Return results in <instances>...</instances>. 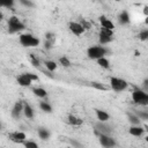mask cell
<instances>
[{"instance_id": "cell-19", "label": "cell", "mask_w": 148, "mask_h": 148, "mask_svg": "<svg viewBox=\"0 0 148 148\" xmlns=\"http://www.w3.org/2000/svg\"><path fill=\"white\" fill-rule=\"evenodd\" d=\"M130 21H131V18H130V14H128L127 10H123V12L118 15V22H119L120 24H128Z\"/></svg>"}, {"instance_id": "cell-31", "label": "cell", "mask_w": 148, "mask_h": 148, "mask_svg": "<svg viewBox=\"0 0 148 148\" xmlns=\"http://www.w3.org/2000/svg\"><path fill=\"white\" fill-rule=\"evenodd\" d=\"M54 44V40H50V39H45V43H44V47L46 50H51L52 46Z\"/></svg>"}, {"instance_id": "cell-10", "label": "cell", "mask_w": 148, "mask_h": 148, "mask_svg": "<svg viewBox=\"0 0 148 148\" xmlns=\"http://www.w3.org/2000/svg\"><path fill=\"white\" fill-rule=\"evenodd\" d=\"M8 138L13 141V142H16V143H23L24 140H27V135L24 132H21V131H16V132H13L8 135Z\"/></svg>"}, {"instance_id": "cell-14", "label": "cell", "mask_w": 148, "mask_h": 148, "mask_svg": "<svg viewBox=\"0 0 148 148\" xmlns=\"http://www.w3.org/2000/svg\"><path fill=\"white\" fill-rule=\"evenodd\" d=\"M16 81H17V83H18L21 87H30L31 83H32V81L27 76L25 73L20 74V75L16 77Z\"/></svg>"}, {"instance_id": "cell-18", "label": "cell", "mask_w": 148, "mask_h": 148, "mask_svg": "<svg viewBox=\"0 0 148 148\" xmlns=\"http://www.w3.org/2000/svg\"><path fill=\"white\" fill-rule=\"evenodd\" d=\"M37 133H38L39 139H42L43 141L49 140V139H50V136H51L50 131H49L47 128H45V127H39V128L37 130Z\"/></svg>"}, {"instance_id": "cell-3", "label": "cell", "mask_w": 148, "mask_h": 148, "mask_svg": "<svg viewBox=\"0 0 148 148\" xmlns=\"http://www.w3.org/2000/svg\"><path fill=\"white\" fill-rule=\"evenodd\" d=\"M18 42L24 47H35L38 46L40 43L39 39L31 34H21L18 36Z\"/></svg>"}, {"instance_id": "cell-7", "label": "cell", "mask_w": 148, "mask_h": 148, "mask_svg": "<svg viewBox=\"0 0 148 148\" xmlns=\"http://www.w3.org/2000/svg\"><path fill=\"white\" fill-rule=\"evenodd\" d=\"M98 135V141L99 145L104 148H112L117 145L116 140L110 135V134H97Z\"/></svg>"}, {"instance_id": "cell-32", "label": "cell", "mask_w": 148, "mask_h": 148, "mask_svg": "<svg viewBox=\"0 0 148 148\" xmlns=\"http://www.w3.org/2000/svg\"><path fill=\"white\" fill-rule=\"evenodd\" d=\"M27 74V76L34 82V81H39V77H38V75L37 74H34V73H25Z\"/></svg>"}, {"instance_id": "cell-12", "label": "cell", "mask_w": 148, "mask_h": 148, "mask_svg": "<svg viewBox=\"0 0 148 148\" xmlns=\"http://www.w3.org/2000/svg\"><path fill=\"white\" fill-rule=\"evenodd\" d=\"M146 130L141 126V125H132L130 128H128V133L133 136H136V138H140L145 134Z\"/></svg>"}, {"instance_id": "cell-9", "label": "cell", "mask_w": 148, "mask_h": 148, "mask_svg": "<svg viewBox=\"0 0 148 148\" xmlns=\"http://www.w3.org/2000/svg\"><path fill=\"white\" fill-rule=\"evenodd\" d=\"M68 29L72 34H74L75 36H81L82 34H84V28L82 27V24L80 22H69L68 24Z\"/></svg>"}, {"instance_id": "cell-28", "label": "cell", "mask_w": 148, "mask_h": 148, "mask_svg": "<svg viewBox=\"0 0 148 148\" xmlns=\"http://www.w3.org/2000/svg\"><path fill=\"white\" fill-rule=\"evenodd\" d=\"M18 2L24 6V7H28V8H34L35 7V3L32 0H18Z\"/></svg>"}, {"instance_id": "cell-16", "label": "cell", "mask_w": 148, "mask_h": 148, "mask_svg": "<svg viewBox=\"0 0 148 148\" xmlns=\"http://www.w3.org/2000/svg\"><path fill=\"white\" fill-rule=\"evenodd\" d=\"M23 114L25 116V118L28 119H32L34 116H35V112H34V109L30 104L28 103H23Z\"/></svg>"}, {"instance_id": "cell-26", "label": "cell", "mask_w": 148, "mask_h": 148, "mask_svg": "<svg viewBox=\"0 0 148 148\" xmlns=\"http://www.w3.org/2000/svg\"><path fill=\"white\" fill-rule=\"evenodd\" d=\"M22 145L27 148H38V143L32 141V140H24V142Z\"/></svg>"}, {"instance_id": "cell-2", "label": "cell", "mask_w": 148, "mask_h": 148, "mask_svg": "<svg viewBox=\"0 0 148 148\" xmlns=\"http://www.w3.org/2000/svg\"><path fill=\"white\" fill-rule=\"evenodd\" d=\"M7 25H8V32L9 34H16V32H20V31L25 29L24 23L15 15H13L8 18Z\"/></svg>"}, {"instance_id": "cell-4", "label": "cell", "mask_w": 148, "mask_h": 148, "mask_svg": "<svg viewBox=\"0 0 148 148\" xmlns=\"http://www.w3.org/2000/svg\"><path fill=\"white\" fill-rule=\"evenodd\" d=\"M132 101L135 104L139 105H147L148 104V94L145 89H140V88H134V90L132 91Z\"/></svg>"}, {"instance_id": "cell-36", "label": "cell", "mask_w": 148, "mask_h": 148, "mask_svg": "<svg viewBox=\"0 0 148 148\" xmlns=\"http://www.w3.org/2000/svg\"><path fill=\"white\" fill-rule=\"evenodd\" d=\"M92 86H94V87H96L97 89H103V90H106V88H105L104 86H101V84H98L97 82H92Z\"/></svg>"}, {"instance_id": "cell-15", "label": "cell", "mask_w": 148, "mask_h": 148, "mask_svg": "<svg viewBox=\"0 0 148 148\" xmlns=\"http://www.w3.org/2000/svg\"><path fill=\"white\" fill-rule=\"evenodd\" d=\"M67 123L69 125H72V126H80V125L83 124V120L81 118H79L77 116H75V114H68Z\"/></svg>"}, {"instance_id": "cell-38", "label": "cell", "mask_w": 148, "mask_h": 148, "mask_svg": "<svg viewBox=\"0 0 148 148\" xmlns=\"http://www.w3.org/2000/svg\"><path fill=\"white\" fill-rule=\"evenodd\" d=\"M2 18H3V15H2V14H1V13H0V21H1V20H2Z\"/></svg>"}, {"instance_id": "cell-27", "label": "cell", "mask_w": 148, "mask_h": 148, "mask_svg": "<svg viewBox=\"0 0 148 148\" xmlns=\"http://www.w3.org/2000/svg\"><path fill=\"white\" fill-rule=\"evenodd\" d=\"M59 62H60V65H62L64 67H69V66H71V61H69V59H68L66 56L60 57V58H59Z\"/></svg>"}, {"instance_id": "cell-33", "label": "cell", "mask_w": 148, "mask_h": 148, "mask_svg": "<svg viewBox=\"0 0 148 148\" xmlns=\"http://www.w3.org/2000/svg\"><path fill=\"white\" fill-rule=\"evenodd\" d=\"M30 59H31V62H32L34 66H36V67L39 66V60H38L34 54H30Z\"/></svg>"}, {"instance_id": "cell-11", "label": "cell", "mask_w": 148, "mask_h": 148, "mask_svg": "<svg viewBox=\"0 0 148 148\" xmlns=\"http://www.w3.org/2000/svg\"><path fill=\"white\" fill-rule=\"evenodd\" d=\"M22 113H23V103H22L21 101H18V102H16V103L14 104L10 114H12V117H13L14 119H18Z\"/></svg>"}, {"instance_id": "cell-34", "label": "cell", "mask_w": 148, "mask_h": 148, "mask_svg": "<svg viewBox=\"0 0 148 148\" xmlns=\"http://www.w3.org/2000/svg\"><path fill=\"white\" fill-rule=\"evenodd\" d=\"M69 143H71V146H73V147H82V143H81V142H79V141H76V140H73V139H69Z\"/></svg>"}, {"instance_id": "cell-39", "label": "cell", "mask_w": 148, "mask_h": 148, "mask_svg": "<svg viewBox=\"0 0 148 148\" xmlns=\"http://www.w3.org/2000/svg\"><path fill=\"white\" fill-rule=\"evenodd\" d=\"M1 128H2V125H1V123H0V131H1Z\"/></svg>"}, {"instance_id": "cell-25", "label": "cell", "mask_w": 148, "mask_h": 148, "mask_svg": "<svg viewBox=\"0 0 148 148\" xmlns=\"http://www.w3.org/2000/svg\"><path fill=\"white\" fill-rule=\"evenodd\" d=\"M15 3V0H0V7L12 8Z\"/></svg>"}, {"instance_id": "cell-1", "label": "cell", "mask_w": 148, "mask_h": 148, "mask_svg": "<svg viewBox=\"0 0 148 148\" xmlns=\"http://www.w3.org/2000/svg\"><path fill=\"white\" fill-rule=\"evenodd\" d=\"M109 53V50L103 45H92L87 49V56L91 60H97L102 57H105Z\"/></svg>"}, {"instance_id": "cell-6", "label": "cell", "mask_w": 148, "mask_h": 148, "mask_svg": "<svg viewBox=\"0 0 148 148\" xmlns=\"http://www.w3.org/2000/svg\"><path fill=\"white\" fill-rule=\"evenodd\" d=\"M112 39H113V30H109V29L101 28L99 34H98V40H99L101 45L109 44Z\"/></svg>"}, {"instance_id": "cell-23", "label": "cell", "mask_w": 148, "mask_h": 148, "mask_svg": "<svg viewBox=\"0 0 148 148\" xmlns=\"http://www.w3.org/2000/svg\"><path fill=\"white\" fill-rule=\"evenodd\" d=\"M127 118L132 125H141V120L135 113H127Z\"/></svg>"}, {"instance_id": "cell-20", "label": "cell", "mask_w": 148, "mask_h": 148, "mask_svg": "<svg viewBox=\"0 0 148 148\" xmlns=\"http://www.w3.org/2000/svg\"><path fill=\"white\" fill-rule=\"evenodd\" d=\"M32 92H34L35 96H37V97H39V98H45V97L47 96V91H46L44 88H42V87L34 88V89H32Z\"/></svg>"}, {"instance_id": "cell-24", "label": "cell", "mask_w": 148, "mask_h": 148, "mask_svg": "<svg viewBox=\"0 0 148 148\" xmlns=\"http://www.w3.org/2000/svg\"><path fill=\"white\" fill-rule=\"evenodd\" d=\"M44 65H45V67H46V69L49 72H54L57 69V67H58L57 62L53 61V60H45L44 61Z\"/></svg>"}, {"instance_id": "cell-22", "label": "cell", "mask_w": 148, "mask_h": 148, "mask_svg": "<svg viewBox=\"0 0 148 148\" xmlns=\"http://www.w3.org/2000/svg\"><path fill=\"white\" fill-rule=\"evenodd\" d=\"M39 109H40L43 112H46V113H51V112H52V106H51V104H50L49 102H46V101H42V102L39 103Z\"/></svg>"}, {"instance_id": "cell-17", "label": "cell", "mask_w": 148, "mask_h": 148, "mask_svg": "<svg viewBox=\"0 0 148 148\" xmlns=\"http://www.w3.org/2000/svg\"><path fill=\"white\" fill-rule=\"evenodd\" d=\"M95 113H96V117H97V119L99 121H108L110 119V114L104 110L95 109Z\"/></svg>"}, {"instance_id": "cell-5", "label": "cell", "mask_w": 148, "mask_h": 148, "mask_svg": "<svg viewBox=\"0 0 148 148\" xmlns=\"http://www.w3.org/2000/svg\"><path fill=\"white\" fill-rule=\"evenodd\" d=\"M110 87L116 92H121L128 88V82L121 77L111 76L110 77Z\"/></svg>"}, {"instance_id": "cell-13", "label": "cell", "mask_w": 148, "mask_h": 148, "mask_svg": "<svg viewBox=\"0 0 148 148\" xmlns=\"http://www.w3.org/2000/svg\"><path fill=\"white\" fill-rule=\"evenodd\" d=\"M99 23H101V27L104 28V29H109V30H113L114 29V23L109 20L105 15H101L99 16Z\"/></svg>"}, {"instance_id": "cell-40", "label": "cell", "mask_w": 148, "mask_h": 148, "mask_svg": "<svg viewBox=\"0 0 148 148\" xmlns=\"http://www.w3.org/2000/svg\"><path fill=\"white\" fill-rule=\"evenodd\" d=\"M114 1H120V0H114Z\"/></svg>"}, {"instance_id": "cell-8", "label": "cell", "mask_w": 148, "mask_h": 148, "mask_svg": "<svg viewBox=\"0 0 148 148\" xmlns=\"http://www.w3.org/2000/svg\"><path fill=\"white\" fill-rule=\"evenodd\" d=\"M95 133L96 134H111L112 127L106 124V121H99L95 124Z\"/></svg>"}, {"instance_id": "cell-21", "label": "cell", "mask_w": 148, "mask_h": 148, "mask_svg": "<svg viewBox=\"0 0 148 148\" xmlns=\"http://www.w3.org/2000/svg\"><path fill=\"white\" fill-rule=\"evenodd\" d=\"M96 61H97V65H98V66H101L102 68H104V69H109V68H110V61H109V59H108V58L102 57V58L97 59Z\"/></svg>"}, {"instance_id": "cell-29", "label": "cell", "mask_w": 148, "mask_h": 148, "mask_svg": "<svg viewBox=\"0 0 148 148\" xmlns=\"http://www.w3.org/2000/svg\"><path fill=\"white\" fill-rule=\"evenodd\" d=\"M139 39L141 42H146L148 39V30L147 29H145V30H142V31L139 32Z\"/></svg>"}, {"instance_id": "cell-37", "label": "cell", "mask_w": 148, "mask_h": 148, "mask_svg": "<svg viewBox=\"0 0 148 148\" xmlns=\"http://www.w3.org/2000/svg\"><path fill=\"white\" fill-rule=\"evenodd\" d=\"M143 14H145L146 16L148 15V6H145V7H143Z\"/></svg>"}, {"instance_id": "cell-35", "label": "cell", "mask_w": 148, "mask_h": 148, "mask_svg": "<svg viewBox=\"0 0 148 148\" xmlns=\"http://www.w3.org/2000/svg\"><path fill=\"white\" fill-rule=\"evenodd\" d=\"M45 39L54 40V39H56V35H54L53 32H46V34H45Z\"/></svg>"}, {"instance_id": "cell-30", "label": "cell", "mask_w": 148, "mask_h": 148, "mask_svg": "<svg viewBox=\"0 0 148 148\" xmlns=\"http://www.w3.org/2000/svg\"><path fill=\"white\" fill-rule=\"evenodd\" d=\"M135 114L140 118V120H147L148 119V113L146 111H136Z\"/></svg>"}]
</instances>
